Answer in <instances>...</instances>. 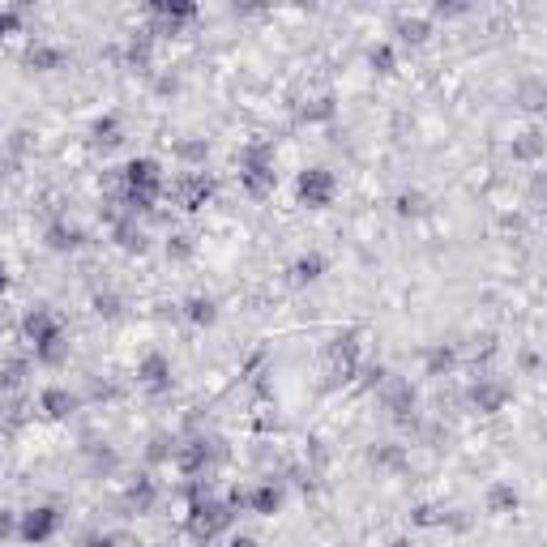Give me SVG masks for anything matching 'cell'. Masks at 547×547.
<instances>
[{"instance_id":"cell-10","label":"cell","mask_w":547,"mask_h":547,"mask_svg":"<svg viewBox=\"0 0 547 547\" xmlns=\"http://www.w3.org/2000/svg\"><path fill=\"white\" fill-rule=\"evenodd\" d=\"M317 274H321V257H304V261L295 265V278H300V282H304V278H317Z\"/></svg>"},{"instance_id":"cell-7","label":"cell","mask_w":547,"mask_h":547,"mask_svg":"<svg viewBox=\"0 0 547 547\" xmlns=\"http://www.w3.org/2000/svg\"><path fill=\"white\" fill-rule=\"evenodd\" d=\"M43 407H47L51 415H64V411H73V398H68L64 389H47V394H43Z\"/></svg>"},{"instance_id":"cell-1","label":"cell","mask_w":547,"mask_h":547,"mask_svg":"<svg viewBox=\"0 0 547 547\" xmlns=\"http://www.w3.org/2000/svg\"><path fill=\"white\" fill-rule=\"evenodd\" d=\"M329 193H334V180H329L325 171H308V175L300 180V197H304L308 205H325Z\"/></svg>"},{"instance_id":"cell-12","label":"cell","mask_w":547,"mask_h":547,"mask_svg":"<svg viewBox=\"0 0 547 547\" xmlns=\"http://www.w3.org/2000/svg\"><path fill=\"white\" fill-rule=\"evenodd\" d=\"M94 133H98V141H120V137H116V120H103Z\"/></svg>"},{"instance_id":"cell-16","label":"cell","mask_w":547,"mask_h":547,"mask_svg":"<svg viewBox=\"0 0 547 547\" xmlns=\"http://www.w3.org/2000/svg\"><path fill=\"white\" fill-rule=\"evenodd\" d=\"M231 547H257V543H252V539H235Z\"/></svg>"},{"instance_id":"cell-13","label":"cell","mask_w":547,"mask_h":547,"mask_svg":"<svg viewBox=\"0 0 547 547\" xmlns=\"http://www.w3.org/2000/svg\"><path fill=\"white\" fill-rule=\"evenodd\" d=\"M402 34L407 39H424V21H402Z\"/></svg>"},{"instance_id":"cell-19","label":"cell","mask_w":547,"mask_h":547,"mask_svg":"<svg viewBox=\"0 0 547 547\" xmlns=\"http://www.w3.org/2000/svg\"><path fill=\"white\" fill-rule=\"evenodd\" d=\"M394 547H411V543H394Z\"/></svg>"},{"instance_id":"cell-5","label":"cell","mask_w":547,"mask_h":547,"mask_svg":"<svg viewBox=\"0 0 547 547\" xmlns=\"http://www.w3.org/2000/svg\"><path fill=\"white\" fill-rule=\"evenodd\" d=\"M240 180H244L252 193H265V188L274 184V171H270V163H248V167L240 171Z\"/></svg>"},{"instance_id":"cell-14","label":"cell","mask_w":547,"mask_h":547,"mask_svg":"<svg viewBox=\"0 0 547 547\" xmlns=\"http://www.w3.org/2000/svg\"><path fill=\"white\" fill-rule=\"evenodd\" d=\"M372 64H381V68H389V51L381 47V51H372Z\"/></svg>"},{"instance_id":"cell-2","label":"cell","mask_w":547,"mask_h":547,"mask_svg":"<svg viewBox=\"0 0 547 547\" xmlns=\"http://www.w3.org/2000/svg\"><path fill=\"white\" fill-rule=\"evenodd\" d=\"M227 518H231L227 509H218V505H201V509H197V518H193V535H205V539H210L214 531H223V526H227Z\"/></svg>"},{"instance_id":"cell-4","label":"cell","mask_w":547,"mask_h":547,"mask_svg":"<svg viewBox=\"0 0 547 547\" xmlns=\"http://www.w3.org/2000/svg\"><path fill=\"white\" fill-rule=\"evenodd\" d=\"M210 188H214V184H210L205 175H188V180L180 184V197H184V205H188V210H197V205L210 197Z\"/></svg>"},{"instance_id":"cell-17","label":"cell","mask_w":547,"mask_h":547,"mask_svg":"<svg viewBox=\"0 0 547 547\" xmlns=\"http://www.w3.org/2000/svg\"><path fill=\"white\" fill-rule=\"evenodd\" d=\"M13 26V17H0V30H9Z\"/></svg>"},{"instance_id":"cell-15","label":"cell","mask_w":547,"mask_h":547,"mask_svg":"<svg viewBox=\"0 0 547 547\" xmlns=\"http://www.w3.org/2000/svg\"><path fill=\"white\" fill-rule=\"evenodd\" d=\"M9 531H13V518H9V513H0V535H9Z\"/></svg>"},{"instance_id":"cell-6","label":"cell","mask_w":547,"mask_h":547,"mask_svg":"<svg viewBox=\"0 0 547 547\" xmlns=\"http://www.w3.org/2000/svg\"><path fill=\"white\" fill-rule=\"evenodd\" d=\"M141 381H145V385H154V389H163V385H167V364H163V355H150V359L141 364Z\"/></svg>"},{"instance_id":"cell-18","label":"cell","mask_w":547,"mask_h":547,"mask_svg":"<svg viewBox=\"0 0 547 547\" xmlns=\"http://www.w3.org/2000/svg\"><path fill=\"white\" fill-rule=\"evenodd\" d=\"M0 287H4V265H0Z\"/></svg>"},{"instance_id":"cell-11","label":"cell","mask_w":547,"mask_h":547,"mask_svg":"<svg viewBox=\"0 0 547 547\" xmlns=\"http://www.w3.org/2000/svg\"><path fill=\"white\" fill-rule=\"evenodd\" d=\"M252 505H257V509H261V513H270V509H274V505H278V492H274V488H261V492H257V496H252Z\"/></svg>"},{"instance_id":"cell-9","label":"cell","mask_w":547,"mask_h":547,"mask_svg":"<svg viewBox=\"0 0 547 547\" xmlns=\"http://www.w3.org/2000/svg\"><path fill=\"white\" fill-rule=\"evenodd\" d=\"M188 317L210 325V321H214V304H210V300H193V304H188Z\"/></svg>"},{"instance_id":"cell-3","label":"cell","mask_w":547,"mask_h":547,"mask_svg":"<svg viewBox=\"0 0 547 547\" xmlns=\"http://www.w3.org/2000/svg\"><path fill=\"white\" fill-rule=\"evenodd\" d=\"M51 531H56V513H51V509H34V513L26 518V526H21L26 539H47Z\"/></svg>"},{"instance_id":"cell-8","label":"cell","mask_w":547,"mask_h":547,"mask_svg":"<svg viewBox=\"0 0 547 547\" xmlns=\"http://www.w3.org/2000/svg\"><path fill=\"white\" fill-rule=\"evenodd\" d=\"M501 398H505V394H501L496 385H479V389H475V407H484V411H496Z\"/></svg>"}]
</instances>
